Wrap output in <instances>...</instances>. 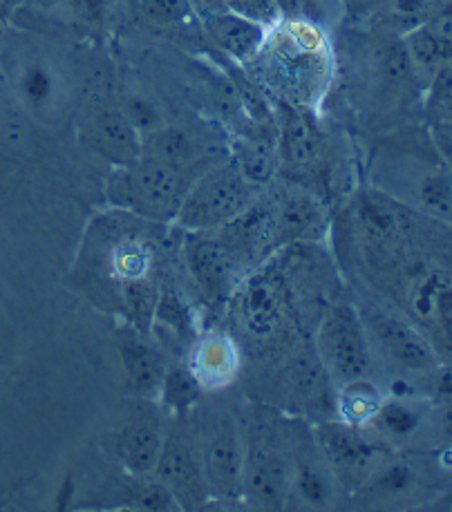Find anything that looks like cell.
<instances>
[{"label": "cell", "instance_id": "obj_1", "mask_svg": "<svg viewBox=\"0 0 452 512\" xmlns=\"http://www.w3.org/2000/svg\"><path fill=\"white\" fill-rule=\"evenodd\" d=\"M188 186L184 168L141 155L133 164L115 170L108 182V197L126 211L153 220H175Z\"/></svg>", "mask_w": 452, "mask_h": 512}, {"label": "cell", "instance_id": "obj_2", "mask_svg": "<svg viewBox=\"0 0 452 512\" xmlns=\"http://www.w3.org/2000/svg\"><path fill=\"white\" fill-rule=\"evenodd\" d=\"M251 206V186L233 166H218L188 186L177 224L188 233L220 231Z\"/></svg>", "mask_w": 452, "mask_h": 512}, {"label": "cell", "instance_id": "obj_3", "mask_svg": "<svg viewBox=\"0 0 452 512\" xmlns=\"http://www.w3.org/2000/svg\"><path fill=\"white\" fill-rule=\"evenodd\" d=\"M320 356L329 372L341 381L365 378L370 369V349H367L365 327L350 305H336L327 311L318 334Z\"/></svg>", "mask_w": 452, "mask_h": 512}, {"label": "cell", "instance_id": "obj_4", "mask_svg": "<svg viewBox=\"0 0 452 512\" xmlns=\"http://www.w3.org/2000/svg\"><path fill=\"white\" fill-rule=\"evenodd\" d=\"M153 472L173 492L182 508H197L211 497L200 448L186 434L175 432L166 436Z\"/></svg>", "mask_w": 452, "mask_h": 512}, {"label": "cell", "instance_id": "obj_5", "mask_svg": "<svg viewBox=\"0 0 452 512\" xmlns=\"http://www.w3.org/2000/svg\"><path fill=\"white\" fill-rule=\"evenodd\" d=\"M209 495L218 499H235L244 488V457L240 436L229 421H215L204 430L200 443Z\"/></svg>", "mask_w": 452, "mask_h": 512}, {"label": "cell", "instance_id": "obj_6", "mask_svg": "<svg viewBox=\"0 0 452 512\" xmlns=\"http://www.w3.org/2000/svg\"><path fill=\"white\" fill-rule=\"evenodd\" d=\"M186 264L206 300L218 302L226 296L235 260L224 240L209 233H193L186 242Z\"/></svg>", "mask_w": 452, "mask_h": 512}, {"label": "cell", "instance_id": "obj_7", "mask_svg": "<svg viewBox=\"0 0 452 512\" xmlns=\"http://www.w3.org/2000/svg\"><path fill=\"white\" fill-rule=\"evenodd\" d=\"M88 141L117 168L133 164L144 155V137L126 119L121 108L103 106L94 110L88 121Z\"/></svg>", "mask_w": 452, "mask_h": 512}, {"label": "cell", "instance_id": "obj_8", "mask_svg": "<svg viewBox=\"0 0 452 512\" xmlns=\"http://www.w3.org/2000/svg\"><path fill=\"white\" fill-rule=\"evenodd\" d=\"M417 70L439 72L452 61V5L437 7L426 23L406 34L403 43Z\"/></svg>", "mask_w": 452, "mask_h": 512}, {"label": "cell", "instance_id": "obj_9", "mask_svg": "<svg viewBox=\"0 0 452 512\" xmlns=\"http://www.w3.org/2000/svg\"><path fill=\"white\" fill-rule=\"evenodd\" d=\"M206 30H209L211 39L218 43L220 50L242 63L260 56L269 39V27L253 23L249 18L229 12V9L209 12V16H206Z\"/></svg>", "mask_w": 452, "mask_h": 512}, {"label": "cell", "instance_id": "obj_10", "mask_svg": "<svg viewBox=\"0 0 452 512\" xmlns=\"http://www.w3.org/2000/svg\"><path fill=\"white\" fill-rule=\"evenodd\" d=\"M374 334L388 356L397 360L401 367L417 369V372L437 367L435 349L408 322L388 314H379L374 316Z\"/></svg>", "mask_w": 452, "mask_h": 512}, {"label": "cell", "instance_id": "obj_11", "mask_svg": "<svg viewBox=\"0 0 452 512\" xmlns=\"http://www.w3.org/2000/svg\"><path fill=\"white\" fill-rule=\"evenodd\" d=\"M318 441L329 466L341 479H359L370 466L372 445L361 439L352 425H325L318 432Z\"/></svg>", "mask_w": 452, "mask_h": 512}, {"label": "cell", "instance_id": "obj_12", "mask_svg": "<svg viewBox=\"0 0 452 512\" xmlns=\"http://www.w3.org/2000/svg\"><path fill=\"white\" fill-rule=\"evenodd\" d=\"M238 349H235L233 340L222 334L204 336L200 343L193 347L191 356V369L197 385L204 390H218L226 385L238 372Z\"/></svg>", "mask_w": 452, "mask_h": 512}, {"label": "cell", "instance_id": "obj_13", "mask_svg": "<svg viewBox=\"0 0 452 512\" xmlns=\"http://www.w3.org/2000/svg\"><path fill=\"white\" fill-rule=\"evenodd\" d=\"M240 320L253 338L269 340L282 325V302L269 280H251L240 298Z\"/></svg>", "mask_w": 452, "mask_h": 512}, {"label": "cell", "instance_id": "obj_14", "mask_svg": "<svg viewBox=\"0 0 452 512\" xmlns=\"http://www.w3.org/2000/svg\"><path fill=\"white\" fill-rule=\"evenodd\" d=\"M164 436L155 421L139 419L124 425L115 441L119 461L133 474H148L157 466Z\"/></svg>", "mask_w": 452, "mask_h": 512}, {"label": "cell", "instance_id": "obj_15", "mask_svg": "<svg viewBox=\"0 0 452 512\" xmlns=\"http://www.w3.org/2000/svg\"><path fill=\"white\" fill-rule=\"evenodd\" d=\"M16 90L27 110L34 115H50L61 97L59 72L45 59L25 61L18 70Z\"/></svg>", "mask_w": 452, "mask_h": 512}, {"label": "cell", "instance_id": "obj_16", "mask_svg": "<svg viewBox=\"0 0 452 512\" xmlns=\"http://www.w3.org/2000/svg\"><path fill=\"white\" fill-rule=\"evenodd\" d=\"M128 390L137 396H153L162 390L166 369L162 358L144 340L130 338L119 347Z\"/></svg>", "mask_w": 452, "mask_h": 512}, {"label": "cell", "instance_id": "obj_17", "mask_svg": "<svg viewBox=\"0 0 452 512\" xmlns=\"http://www.w3.org/2000/svg\"><path fill=\"white\" fill-rule=\"evenodd\" d=\"M244 483L251 495L267 506H280L285 497V468L276 454L256 448L244 461Z\"/></svg>", "mask_w": 452, "mask_h": 512}, {"label": "cell", "instance_id": "obj_18", "mask_svg": "<svg viewBox=\"0 0 452 512\" xmlns=\"http://www.w3.org/2000/svg\"><path fill=\"white\" fill-rule=\"evenodd\" d=\"M320 132L316 123L305 112L291 110L282 123L280 135V155L289 166L305 168L312 166L320 155Z\"/></svg>", "mask_w": 452, "mask_h": 512}, {"label": "cell", "instance_id": "obj_19", "mask_svg": "<svg viewBox=\"0 0 452 512\" xmlns=\"http://www.w3.org/2000/svg\"><path fill=\"white\" fill-rule=\"evenodd\" d=\"M410 307L419 320L439 322L452 307V276L435 269L423 273L410 289Z\"/></svg>", "mask_w": 452, "mask_h": 512}, {"label": "cell", "instance_id": "obj_20", "mask_svg": "<svg viewBox=\"0 0 452 512\" xmlns=\"http://www.w3.org/2000/svg\"><path fill=\"white\" fill-rule=\"evenodd\" d=\"M280 237H314L323 229V211L312 197L291 195L273 211Z\"/></svg>", "mask_w": 452, "mask_h": 512}, {"label": "cell", "instance_id": "obj_21", "mask_svg": "<svg viewBox=\"0 0 452 512\" xmlns=\"http://www.w3.org/2000/svg\"><path fill=\"white\" fill-rule=\"evenodd\" d=\"M144 155L162 159L177 168H186L200 155V146H197L191 132L166 123V126L144 137Z\"/></svg>", "mask_w": 452, "mask_h": 512}, {"label": "cell", "instance_id": "obj_22", "mask_svg": "<svg viewBox=\"0 0 452 512\" xmlns=\"http://www.w3.org/2000/svg\"><path fill=\"white\" fill-rule=\"evenodd\" d=\"M381 403L383 396L372 383H367L365 378H354V381H345L343 392L338 394V414L345 425L363 428V425H370Z\"/></svg>", "mask_w": 452, "mask_h": 512}, {"label": "cell", "instance_id": "obj_23", "mask_svg": "<svg viewBox=\"0 0 452 512\" xmlns=\"http://www.w3.org/2000/svg\"><path fill=\"white\" fill-rule=\"evenodd\" d=\"M231 166L238 170L249 186H262L271 182L273 170H276V157L269 148L244 141V144L235 146Z\"/></svg>", "mask_w": 452, "mask_h": 512}, {"label": "cell", "instance_id": "obj_24", "mask_svg": "<svg viewBox=\"0 0 452 512\" xmlns=\"http://www.w3.org/2000/svg\"><path fill=\"white\" fill-rule=\"evenodd\" d=\"M370 425L390 439H408L419 430L421 414L410 403L383 401Z\"/></svg>", "mask_w": 452, "mask_h": 512}, {"label": "cell", "instance_id": "obj_25", "mask_svg": "<svg viewBox=\"0 0 452 512\" xmlns=\"http://www.w3.org/2000/svg\"><path fill=\"white\" fill-rule=\"evenodd\" d=\"M121 298H124V309L130 318V322L141 331H146L150 327V322L155 320V309H157V300L159 293L148 284V280L133 278V280H124V289H121Z\"/></svg>", "mask_w": 452, "mask_h": 512}, {"label": "cell", "instance_id": "obj_26", "mask_svg": "<svg viewBox=\"0 0 452 512\" xmlns=\"http://www.w3.org/2000/svg\"><path fill=\"white\" fill-rule=\"evenodd\" d=\"M417 195L423 208L452 217V177L441 168H430L421 175Z\"/></svg>", "mask_w": 452, "mask_h": 512}, {"label": "cell", "instance_id": "obj_27", "mask_svg": "<svg viewBox=\"0 0 452 512\" xmlns=\"http://www.w3.org/2000/svg\"><path fill=\"white\" fill-rule=\"evenodd\" d=\"M383 7L385 21H388L394 30L403 32V36H406L435 14L437 0H385Z\"/></svg>", "mask_w": 452, "mask_h": 512}, {"label": "cell", "instance_id": "obj_28", "mask_svg": "<svg viewBox=\"0 0 452 512\" xmlns=\"http://www.w3.org/2000/svg\"><path fill=\"white\" fill-rule=\"evenodd\" d=\"M294 486L298 497L309 506H327L332 499V483L316 463L300 461L294 470Z\"/></svg>", "mask_w": 452, "mask_h": 512}, {"label": "cell", "instance_id": "obj_29", "mask_svg": "<svg viewBox=\"0 0 452 512\" xmlns=\"http://www.w3.org/2000/svg\"><path fill=\"white\" fill-rule=\"evenodd\" d=\"M359 217L365 229H370L374 235L390 237L399 231V215L394 208L383 202L379 195H363L359 202Z\"/></svg>", "mask_w": 452, "mask_h": 512}, {"label": "cell", "instance_id": "obj_30", "mask_svg": "<svg viewBox=\"0 0 452 512\" xmlns=\"http://www.w3.org/2000/svg\"><path fill=\"white\" fill-rule=\"evenodd\" d=\"M121 112H124L126 119L133 123L141 137H146L150 132L166 126L162 110H159L153 99L144 97V94H130V97H126L124 103H121Z\"/></svg>", "mask_w": 452, "mask_h": 512}, {"label": "cell", "instance_id": "obj_31", "mask_svg": "<svg viewBox=\"0 0 452 512\" xmlns=\"http://www.w3.org/2000/svg\"><path fill=\"white\" fill-rule=\"evenodd\" d=\"M135 3L148 21L159 25H180L191 21L193 16L191 0H135Z\"/></svg>", "mask_w": 452, "mask_h": 512}, {"label": "cell", "instance_id": "obj_32", "mask_svg": "<svg viewBox=\"0 0 452 512\" xmlns=\"http://www.w3.org/2000/svg\"><path fill=\"white\" fill-rule=\"evenodd\" d=\"M224 9L229 12L249 18L253 23H260L265 27H276L280 23V7L278 0H222Z\"/></svg>", "mask_w": 452, "mask_h": 512}, {"label": "cell", "instance_id": "obj_33", "mask_svg": "<svg viewBox=\"0 0 452 512\" xmlns=\"http://www.w3.org/2000/svg\"><path fill=\"white\" fill-rule=\"evenodd\" d=\"M135 508L153 510V512H168V510H182L180 501L168 490L162 481H150L135 490Z\"/></svg>", "mask_w": 452, "mask_h": 512}, {"label": "cell", "instance_id": "obj_34", "mask_svg": "<svg viewBox=\"0 0 452 512\" xmlns=\"http://www.w3.org/2000/svg\"><path fill=\"white\" fill-rule=\"evenodd\" d=\"M197 390H200V385H197L193 374H186L182 369H175V372L164 376L162 392L166 394L168 403L175 407L191 405L193 398L197 396Z\"/></svg>", "mask_w": 452, "mask_h": 512}, {"label": "cell", "instance_id": "obj_35", "mask_svg": "<svg viewBox=\"0 0 452 512\" xmlns=\"http://www.w3.org/2000/svg\"><path fill=\"white\" fill-rule=\"evenodd\" d=\"M148 269V253L139 244H124L115 253V271L121 280L141 278Z\"/></svg>", "mask_w": 452, "mask_h": 512}, {"label": "cell", "instance_id": "obj_36", "mask_svg": "<svg viewBox=\"0 0 452 512\" xmlns=\"http://www.w3.org/2000/svg\"><path fill=\"white\" fill-rule=\"evenodd\" d=\"M414 483V474L408 466L403 463H390L388 468H383L376 477V490L381 495L388 497H399L403 492H408Z\"/></svg>", "mask_w": 452, "mask_h": 512}, {"label": "cell", "instance_id": "obj_37", "mask_svg": "<svg viewBox=\"0 0 452 512\" xmlns=\"http://www.w3.org/2000/svg\"><path fill=\"white\" fill-rule=\"evenodd\" d=\"M155 318L166 322V325L177 331V334H184V331L191 327V318H188L182 300L173 296V293H159Z\"/></svg>", "mask_w": 452, "mask_h": 512}, {"label": "cell", "instance_id": "obj_38", "mask_svg": "<svg viewBox=\"0 0 452 512\" xmlns=\"http://www.w3.org/2000/svg\"><path fill=\"white\" fill-rule=\"evenodd\" d=\"M435 390L448 401H452V367H441L435 374Z\"/></svg>", "mask_w": 452, "mask_h": 512}, {"label": "cell", "instance_id": "obj_39", "mask_svg": "<svg viewBox=\"0 0 452 512\" xmlns=\"http://www.w3.org/2000/svg\"><path fill=\"white\" fill-rule=\"evenodd\" d=\"M72 5L77 7L83 16L99 18L103 7H106V0H72Z\"/></svg>", "mask_w": 452, "mask_h": 512}, {"label": "cell", "instance_id": "obj_40", "mask_svg": "<svg viewBox=\"0 0 452 512\" xmlns=\"http://www.w3.org/2000/svg\"><path fill=\"white\" fill-rule=\"evenodd\" d=\"M439 329L444 334V340L452 347V307L446 311V316L439 320Z\"/></svg>", "mask_w": 452, "mask_h": 512}, {"label": "cell", "instance_id": "obj_41", "mask_svg": "<svg viewBox=\"0 0 452 512\" xmlns=\"http://www.w3.org/2000/svg\"><path fill=\"white\" fill-rule=\"evenodd\" d=\"M193 5H204L209 12H215V9H224L222 0H191Z\"/></svg>", "mask_w": 452, "mask_h": 512}, {"label": "cell", "instance_id": "obj_42", "mask_svg": "<svg viewBox=\"0 0 452 512\" xmlns=\"http://www.w3.org/2000/svg\"><path fill=\"white\" fill-rule=\"evenodd\" d=\"M34 3L43 9H54V7H59L63 0H34Z\"/></svg>", "mask_w": 452, "mask_h": 512}, {"label": "cell", "instance_id": "obj_43", "mask_svg": "<svg viewBox=\"0 0 452 512\" xmlns=\"http://www.w3.org/2000/svg\"><path fill=\"white\" fill-rule=\"evenodd\" d=\"M444 430L452 436V405L444 412Z\"/></svg>", "mask_w": 452, "mask_h": 512}, {"label": "cell", "instance_id": "obj_44", "mask_svg": "<svg viewBox=\"0 0 452 512\" xmlns=\"http://www.w3.org/2000/svg\"><path fill=\"white\" fill-rule=\"evenodd\" d=\"M361 3H365V5H383L385 0H361Z\"/></svg>", "mask_w": 452, "mask_h": 512}, {"label": "cell", "instance_id": "obj_45", "mask_svg": "<svg viewBox=\"0 0 452 512\" xmlns=\"http://www.w3.org/2000/svg\"><path fill=\"white\" fill-rule=\"evenodd\" d=\"M0 3H3V0H0Z\"/></svg>", "mask_w": 452, "mask_h": 512}]
</instances>
